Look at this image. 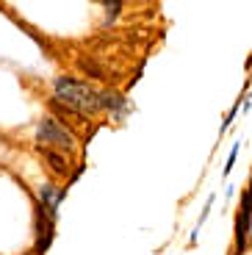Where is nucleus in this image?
Returning a JSON list of instances; mask_svg holds the SVG:
<instances>
[{"instance_id": "obj_6", "label": "nucleus", "mask_w": 252, "mask_h": 255, "mask_svg": "<svg viewBox=\"0 0 252 255\" xmlns=\"http://www.w3.org/2000/svg\"><path fill=\"white\" fill-rule=\"evenodd\" d=\"M239 109H241V97L236 100V106H233V109H230V114H227V120L222 122V133H225V130H227L230 125H233V120H236V114H239Z\"/></svg>"}, {"instance_id": "obj_5", "label": "nucleus", "mask_w": 252, "mask_h": 255, "mask_svg": "<svg viewBox=\"0 0 252 255\" xmlns=\"http://www.w3.org/2000/svg\"><path fill=\"white\" fill-rule=\"evenodd\" d=\"M78 70H83L86 75H92V78H106V70H103L100 64H95L89 56H81V58H78Z\"/></svg>"}, {"instance_id": "obj_3", "label": "nucleus", "mask_w": 252, "mask_h": 255, "mask_svg": "<svg viewBox=\"0 0 252 255\" xmlns=\"http://www.w3.org/2000/svg\"><path fill=\"white\" fill-rule=\"evenodd\" d=\"M42 208H44V214L56 222V217H58V203L64 200V194H67V189H56L53 183H42Z\"/></svg>"}, {"instance_id": "obj_8", "label": "nucleus", "mask_w": 252, "mask_h": 255, "mask_svg": "<svg viewBox=\"0 0 252 255\" xmlns=\"http://www.w3.org/2000/svg\"><path fill=\"white\" fill-rule=\"evenodd\" d=\"M106 11H108V19H114L122 11V3H106Z\"/></svg>"}, {"instance_id": "obj_4", "label": "nucleus", "mask_w": 252, "mask_h": 255, "mask_svg": "<svg viewBox=\"0 0 252 255\" xmlns=\"http://www.w3.org/2000/svg\"><path fill=\"white\" fill-rule=\"evenodd\" d=\"M39 150H42V155L47 158V164H50V169L56 175H67V172H70V161L64 158V153L50 150V147H39Z\"/></svg>"}, {"instance_id": "obj_2", "label": "nucleus", "mask_w": 252, "mask_h": 255, "mask_svg": "<svg viewBox=\"0 0 252 255\" xmlns=\"http://www.w3.org/2000/svg\"><path fill=\"white\" fill-rule=\"evenodd\" d=\"M36 139H39V144L58 147V150H64V153H72V147H75L72 133L64 130V125H58L53 117H42V120L36 122Z\"/></svg>"}, {"instance_id": "obj_1", "label": "nucleus", "mask_w": 252, "mask_h": 255, "mask_svg": "<svg viewBox=\"0 0 252 255\" xmlns=\"http://www.w3.org/2000/svg\"><path fill=\"white\" fill-rule=\"evenodd\" d=\"M53 89H56V100L67 109H72L75 114L86 117V114H95V111L103 109L100 103V92H95L92 86H86L83 81H75V78H56L53 83Z\"/></svg>"}, {"instance_id": "obj_7", "label": "nucleus", "mask_w": 252, "mask_h": 255, "mask_svg": "<svg viewBox=\"0 0 252 255\" xmlns=\"http://www.w3.org/2000/svg\"><path fill=\"white\" fill-rule=\"evenodd\" d=\"M239 141L233 144V150H230V155H227V164H225V175H230V169H233V164H236V155H239Z\"/></svg>"}, {"instance_id": "obj_9", "label": "nucleus", "mask_w": 252, "mask_h": 255, "mask_svg": "<svg viewBox=\"0 0 252 255\" xmlns=\"http://www.w3.org/2000/svg\"><path fill=\"white\" fill-rule=\"evenodd\" d=\"M233 255H239V253H233Z\"/></svg>"}]
</instances>
